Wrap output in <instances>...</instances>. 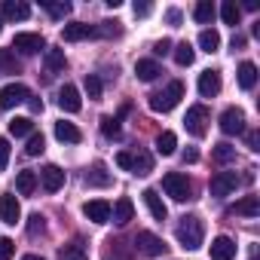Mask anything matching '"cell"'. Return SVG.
I'll list each match as a JSON object with an SVG mask.
<instances>
[{"label":"cell","instance_id":"cell-27","mask_svg":"<svg viewBox=\"0 0 260 260\" xmlns=\"http://www.w3.org/2000/svg\"><path fill=\"white\" fill-rule=\"evenodd\" d=\"M58 260H89V254H86L83 242H71V245L58 248Z\"/></svg>","mask_w":260,"mask_h":260},{"label":"cell","instance_id":"cell-35","mask_svg":"<svg viewBox=\"0 0 260 260\" xmlns=\"http://www.w3.org/2000/svg\"><path fill=\"white\" fill-rule=\"evenodd\" d=\"M0 74H19V61L13 49H0Z\"/></svg>","mask_w":260,"mask_h":260},{"label":"cell","instance_id":"cell-4","mask_svg":"<svg viewBox=\"0 0 260 260\" xmlns=\"http://www.w3.org/2000/svg\"><path fill=\"white\" fill-rule=\"evenodd\" d=\"M184 125H187V132L193 138H202L205 135V128H208V107L205 104H193L184 116Z\"/></svg>","mask_w":260,"mask_h":260},{"label":"cell","instance_id":"cell-34","mask_svg":"<svg viewBox=\"0 0 260 260\" xmlns=\"http://www.w3.org/2000/svg\"><path fill=\"white\" fill-rule=\"evenodd\" d=\"M220 19H223L226 25H233V28L239 25V19H242V10L236 7V0H226V4L220 7Z\"/></svg>","mask_w":260,"mask_h":260},{"label":"cell","instance_id":"cell-33","mask_svg":"<svg viewBox=\"0 0 260 260\" xmlns=\"http://www.w3.org/2000/svg\"><path fill=\"white\" fill-rule=\"evenodd\" d=\"M175 147H178V138H175V132H162V135L156 138V153H162V156H172V153H175Z\"/></svg>","mask_w":260,"mask_h":260},{"label":"cell","instance_id":"cell-25","mask_svg":"<svg viewBox=\"0 0 260 260\" xmlns=\"http://www.w3.org/2000/svg\"><path fill=\"white\" fill-rule=\"evenodd\" d=\"M233 214L257 217V214H260V202H257V196H245V199H239V202L233 205Z\"/></svg>","mask_w":260,"mask_h":260},{"label":"cell","instance_id":"cell-20","mask_svg":"<svg viewBox=\"0 0 260 260\" xmlns=\"http://www.w3.org/2000/svg\"><path fill=\"white\" fill-rule=\"evenodd\" d=\"M55 138L61 141V144H80L83 141V132H80V128L74 125V122H55Z\"/></svg>","mask_w":260,"mask_h":260},{"label":"cell","instance_id":"cell-47","mask_svg":"<svg viewBox=\"0 0 260 260\" xmlns=\"http://www.w3.org/2000/svg\"><path fill=\"white\" fill-rule=\"evenodd\" d=\"M169 25H181V10H169Z\"/></svg>","mask_w":260,"mask_h":260},{"label":"cell","instance_id":"cell-44","mask_svg":"<svg viewBox=\"0 0 260 260\" xmlns=\"http://www.w3.org/2000/svg\"><path fill=\"white\" fill-rule=\"evenodd\" d=\"M172 52V40H159L153 43V55H169Z\"/></svg>","mask_w":260,"mask_h":260},{"label":"cell","instance_id":"cell-28","mask_svg":"<svg viewBox=\"0 0 260 260\" xmlns=\"http://www.w3.org/2000/svg\"><path fill=\"white\" fill-rule=\"evenodd\" d=\"M172 52H175V61H178L181 68H190V64H193V58H196V49H193L187 40H184V43H178Z\"/></svg>","mask_w":260,"mask_h":260},{"label":"cell","instance_id":"cell-18","mask_svg":"<svg viewBox=\"0 0 260 260\" xmlns=\"http://www.w3.org/2000/svg\"><path fill=\"white\" fill-rule=\"evenodd\" d=\"M110 214H113V223H128V220H132L135 217V205H132V199H128V196H119L116 199V205L110 208Z\"/></svg>","mask_w":260,"mask_h":260},{"label":"cell","instance_id":"cell-46","mask_svg":"<svg viewBox=\"0 0 260 260\" xmlns=\"http://www.w3.org/2000/svg\"><path fill=\"white\" fill-rule=\"evenodd\" d=\"M248 147L251 150H260V135L257 132H248Z\"/></svg>","mask_w":260,"mask_h":260},{"label":"cell","instance_id":"cell-39","mask_svg":"<svg viewBox=\"0 0 260 260\" xmlns=\"http://www.w3.org/2000/svg\"><path fill=\"white\" fill-rule=\"evenodd\" d=\"M233 159H236V147H233V144H217V147H214V162L226 166V162H233Z\"/></svg>","mask_w":260,"mask_h":260},{"label":"cell","instance_id":"cell-26","mask_svg":"<svg viewBox=\"0 0 260 260\" xmlns=\"http://www.w3.org/2000/svg\"><path fill=\"white\" fill-rule=\"evenodd\" d=\"M46 68H49V74H61L68 68L64 49H46Z\"/></svg>","mask_w":260,"mask_h":260},{"label":"cell","instance_id":"cell-10","mask_svg":"<svg viewBox=\"0 0 260 260\" xmlns=\"http://www.w3.org/2000/svg\"><path fill=\"white\" fill-rule=\"evenodd\" d=\"M208 187H211V196H230L239 187V175L236 172H217Z\"/></svg>","mask_w":260,"mask_h":260},{"label":"cell","instance_id":"cell-21","mask_svg":"<svg viewBox=\"0 0 260 260\" xmlns=\"http://www.w3.org/2000/svg\"><path fill=\"white\" fill-rule=\"evenodd\" d=\"M141 196H144V205L150 208V214H153L156 220H166V217H169V208H166V202L159 199V193H156V190H144Z\"/></svg>","mask_w":260,"mask_h":260},{"label":"cell","instance_id":"cell-43","mask_svg":"<svg viewBox=\"0 0 260 260\" xmlns=\"http://www.w3.org/2000/svg\"><path fill=\"white\" fill-rule=\"evenodd\" d=\"M7 162H10V141L0 138V172L7 169Z\"/></svg>","mask_w":260,"mask_h":260},{"label":"cell","instance_id":"cell-8","mask_svg":"<svg viewBox=\"0 0 260 260\" xmlns=\"http://www.w3.org/2000/svg\"><path fill=\"white\" fill-rule=\"evenodd\" d=\"M0 220L10 223V226H16V223L22 220V205H19V199H16L13 193H4V196H0Z\"/></svg>","mask_w":260,"mask_h":260},{"label":"cell","instance_id":"cell-13","mask_svg":"<svg viewBox=\"0 0 260 260\" xmlns=\"http://www.w3.org/2000/svg\"><path fill=\"white\" fill-rule=\"evenodd\" d=\"M135 245H138V251L147 254V257H159V254L166 251V242H162L159 236H153V233H138Z\"/></svg>","mask_w":260,"mask_h":260},{"label":"cell","instance_id":"cell-37","mask_svg":"<svg viewBox=\"0 0 260 260\" xmlns=\"http://www.w3.org/2000/svg\"><path fill=\"white\" fill-rule=\"evenodd\" d=\"M43 150H46L43 135H40V132H31V135H28V147H25V153H28V156H40Z\"/></svg>","mask_w":260,"mask_h":260},{"label":"cell","instance_id":"cell-24","mask_svg":"<svg viewBox=\"0 0 260 260\" xmlns=\"http://www.w3.org/2000/svg\"><path fill=\"white\" fill-rule=\"evenodd\" d=\"M214 16H217V10H214L211 0H199L196 10H193V19H196L199 25H211V22H214Z\"/></svg>","mask_w":260,"mask_h":260},{"label":"cell","instance_id":"cell-17","mask_svg":"<svg viewBox=\"0 0 260 260\" xmlns=\"http://www.w3.org/2000/svg\"><path fill=\"white\" fill-rule=\"evenodd\" d=\"M208 251H211V260H233L236 257V242L230 236H217Z\"/></svg>","mask_w":260,"mask_h":260},{"label":"cell","instance_id":"cell-41","mask_svg":"<svg viewBox=\"0 0 260 260\" xmlns=\"http://www.w3.org/2000/svg\"><path fill=\"white\" fill-rule=\"evenodd\" d=\"M13 254H16V242L0 236V260H13Z\"/></svg>","mask_w":260,"mask_h":260},{"label":"cell","instance_id":"cell-42","mask_svg":"<svg viewBox=\"0 0 260 260\" xmlns=\"http://www.w3.org/2000/svg\"><path fill=\"white\" fill-rule=\"evenodd\" d=\"M43 230H46L43 214H31V217H28V236H37V233H43Z\"/></svg>","mask_w":260,"mask_h":260},{"label":"cell","instance_id":"cell-32","mask_svg":"<svg viewBox=\"0 0 260 260\" xmlns=\"http://www.w3.org/2000/svg\"><path fill=\"white\" fill-rule=\"evenodd\" d=\"M34 132V122L28 119V116H16L13 122H10V135H16V138H25V135H31Z\"/></svg>","mask_w":260,"mask_h":260},{"label":"cell","instance_id":"cell-15","mask_svg":"<svg viewBox=\"0 0 260 260\" xmlns=\"http://www.w3.org/2000/svg\"><path fill=\"white\" fill-rule=\"evenodd\" d=\"M0 13H4V19H10V22H25L31 16V7L22 4V0H4V4H0Z\"/></svg>","mask_w":260,"mask_h":260},{"label":"cell","instance_id":"cell-36","mask_svg":"<svg viewBox=\"0 0 260 260\" xmlns=\"http://www.w3.org/2000/svg\"><path fill=\"white\" fill-rule=\"evenodd\" d=\"M43 7H46V13H49L52 19H64V16L71 13V4H68V0H61V4H55V0H43Z\"/></svg>","mask_w":260,"mask_h":260},{"label":"cell","instance_id":"cell-6","mask_svg":"<svg viewBox=\"0 0 260 260\" xmlns=\"http://www.w3.org/2000/svg\"><path fill=\"white\" fill-rule=\"evenodd\" d=\"M28 98H31L28 86H22V83H10V86L0 89V110H10V107H16V104H25Z\"/></svg>","mask_w":260,"mask_h":260},{"label":"cell","instance_id":"cell-30","mask_svg":"<svg viewBox=\"0 0 260 260\" xmlns=\"http://www.w3.org/2000/svg\"><path fill=\"white\" fill-rule=\"evenodd\" d=\"M199 46H202V52H217V46H220V34H217L214 28H205V31L199 34Z\"/></svg>","mask_w":260,"mask_h":260},{"label":"cell","instance_id":"cell-12","mask_svg":"<svg viewBox=\"0 0 260 260\" xmlns=\"http://www.w3.org/2000/svg\"><path fill=\"white\" fill-rule=\"evenodd\" d=\"M40 181H43V190L46 193H58L64 187V172L58 166H43L40 169Z\"/></svg>","mask_w":260,"mask_h":260},{"label":"cell","instance_id":"cell-49","mask_svg":"<svg viewBox=\"0 0 260 260\" xmlns=\"http://www.w3.org/2000/svg\"><path fill=\"white\" fill-rule=\"evenodd\" d=\"M242 46H245V37H242V34H236V37H233V49H242Z\"/></svg>","mask_w":260,"mask_h":260},{"label":"cell","instance_id":"cell-51","mask_svg":"<svg viewBox=\"0 0 260 260\" xmlns=\"http://www.w3.org/2000/svg\"><path fill=\"white\" fill-rule=\"evenodd\" d=\"M107 260H128V257H125V254H122V251H119V248H113V254H110V257H107Z\"/></svg>","mask_w":260,"mask_h":260},{"label":"cell","instance_id":"cell-45","mask_svg":"<svg viewBox=\"0 0 260 260\" xmlns=\"http://www.w3.org/2000/svg\"><path fill=\"white\" fill-rule=\"evenodd\" d=\"M132 10H135V16H150V13H153V7L147 4V0H141V4L135 0V7H132Z\"/></svg>","mask_w":260,"mask_h":260},{"label":"cell","instance_id":"cell-1","mask_svg":"<svg viewBox=\"0 0 260 260\" xmlns=\"http://www.w3.org/2000/svg\"><path fill=\"white\" fill-rule=\"evenodd\" d=\"M181 98H184V83H181V80H172L162 92H153V95H150V110H156V113H169V110L178 107Z\"/></svg>","mask_w":260,"mask_h":260},{"label":"cell","instance_id":"cell-40","mask_svg":"<svg viewBox=\"0 0 260 260\" xmlns=\"http://www.w3.org/2000/svg\"><path fill=\"white\" fill-rule=\"evenodd\" d=\"M101 132H104V138H116L119 135V116H101Z\"/></svg>","mask_w":260,"mask_h":260},{"label":"cell","instance_id":"cell-5","mask_svg":"<svg viewBox=\"0 0 260 260\" xmlns=\"http://www.w3.org/2000/svg\"><path fill=\"white\" fill-rule=\"evenodd\" d=\"M162 187H166V193H169L175 202H187V199H190V181H187V175H181V172H169V175L162 178Z\"/></svg>","mask_w":260,"mask_h":260},{"label":"cell","instance_id":"cell-3","mask_svg":"<svg viewBox=\"0 0 260 260\" xmlns=\"http://www.w3.org/2000/svg\"><path fill=\"white\" fill-rule=\"evenodd\" d=\"M116 166L119 169H125V172H132V175H150L153 172V159H150V153H144V150H119L116 153Z\"/></svg>","mask_w":260,"mask_h":260},{"label":"cell","instance_id":"cell-38","mask_svg":"<svg viewBox=\"0 0 260 260\" xmlns=\"http://www.w3.org/2000/svg\"><path fill=\"white\" fill-rule=\"evenodd\" d=\"M101 89H104V86H101V77H98V74H86V95H89L92 101L101 98Z\"/></svg>","mask_w":260,"mask_h":260},{"label":"cell","instance_id":"cell-50","mask_svg":"<svg viewBox=\"0 0 260 260\" xmlns=\"http://www.w3.org/2000/svg\"><path fill=\"white\" fill-rule=\"evenodd\" d=\"M196 159H199V153H196V150H187V153H184V162H196Z\"/></svg>","mask_w":260,"mask_h":260},{"label":"cell","instance_id":"cell-9","mask_svg":"<svg viewBox=\"0 0 260 260\" xmlns=\"http://www.w3.org/2000/svg\"><path fill=\"white\" fill-rule=\"evenodd\" d=\"M13 49H19L22 55H37L40 49H46V40L40 34H16L13 37Z\"/></svg>","mask_w":260,"mask_h":260},{"label":"cell","instance_id":"cell-23","mask_svg":"<svg viewBox=\"0 0 260 260\" xmlns=\"http://www.w3.org/2000/svg\"><path fill=\"white\" fill-rule=\"evenodd\" d=\"M254 83H257V68H254V61H242V64H239V86H242L245 92H251Z\"/></svg>","mask_w":260,"mask_h":260},{"label":"cell","instance_id":"cell-29","mask_svg":"<svg viewBox=\"0 0 260 260\" xmlns=\"http://www.w3.org/2000/svg\"><path fill=\"white\" fill-rule=\"evenodd\" d=\"M16 190H19L22 196H31V193L37 190V175H34V172H19V178H16Z\"/></svg>","mask_w":260,"mask_h":260},{"label":"cell","instance_id":"cell-2","mask_svg":"<svg viewBox=\"0 0 260 260\" xmlns=\"http://www.w3.org/2000/svg\"><path fill=\"white\" fill-rule=\"evenodd\" d=\"M178 242H181V248L184 251H196V248H202V236H205V226H202V220L199 217H184L181 223H178Z\"/></svg>","mask_w":260,"mask_h":260},{"label":"cell","instance_id":"cell-19","mask_svg":"<svg viewBox=\"0 0 260 260\" xmlns=\"http://www.w3.org/2000/svg\"><path fill=\"white\" fill-rule=\"evenodd\" d=\"M58 107L68 110V113H77V110L83 107V98H80L77 86H64V89L58 92Z\"/></svg>","mask_w":260,"mask_h":260},{"label":"cell","instance_id":"cell-11","mask_svg":"<svg viewBox=\"0 0 260 260\" xmlns=\"http://www.w3.org/2000/svg\"><path fill=\"white\" fill-rule=\"evenodd\" d=\"M61 37H64L68 43H80V40L98 37V28H95V25H86V22H71V25H64Z\"/></svg>","mask_w":260,"mask_h":260},{"label":"cell","instance_id":"cell-48","mask_svg":"<svg viewBox=\"0 0 260 260\" xmlns=\"http://www.w3.org/2000/svg\"><path fill=\"white\" fill-rule=\"evenodd\" d=\"M28 104H31V110H34V113H40V110H43V101H37V98H28Z\"/></svg>","mask_w":260,"mask_h":260},{"label":"cell","instance_id":"cell-54","mask_svg":"<svg viewBox=\"0 0 260 260\" xmlns=\"http://www.w3.org/2000/svg\"><path fill=\"white\" fill-rule=\"evenodd\" d=\"M251 260H257V257H251Z\"/></svg>","mask_w":260,"mask_h":260},{"label":"cell","instance_id":"cell-31","mask_svg":"<svg viewBox=\"0 0 260 260\" xmlns=\"http://www.w3.org/2000/svg\"><path fill=\"white\" fill-rule=\"evenodd\" d=\"M86 184H89V187H107V184H110V175L104 172V166H101V162H95V166H92V172L86 175Z\"/></svg>","mask_w":260,"mask_h":260},{"label":"cell","instance_id":"cell-14","mask_svg":"<svg viewBox=\"0 0 260 260\" xmlns=\"http://www.w3.org/2000/svg\"><path fill=\"white\" fill-rule=\"evenodd\" d=\"M83 214H86L92 223H107V220H110V202H104V199H92V202L83 205Z\"/></svg>","mask_w":260,"mask_h":260},{"label":"cell","instance_id":"cell-53","mask_svg":"<svg viewBox=\"0 0 260 260\" xmlns=\"http://www.w3.org/2000/svg\"><path fill=\"white\" fill-rule=\"evenodd\" d=\"M0 31H4V19H0Z\"/></svg>","mask_w":260,"mask_h":260},{"label":"cell","instance_id":"cell-22","mask_svg":"<svg viewBox=\"0 0 260 260\" xmlns=\"http://www.w3.org/2000/svg\"><path fill=\"white\" fill-rule=\"evenodd\" d=\"M135 74H138V80H144V83H153V80L162 74V68H159L153 58H141V61L135 64Z\"/></svg>","mask_w":260,"mask_h":260},{"label":"cell","instance_id":"cell-52","mask_svg":"<svg viewBox=\"0 0 260 260\" xmlns=\"http://www.w3.org/2000/svg\"><path fill=\"white\" fill-rule=\"evenodd\" d=\"M22 260H43V257H37V254H25Z\"/></svg>","mask_w":260,"mask_h":260},{"label":"cell","instance_id":"cell-16","mask_svg":"<svg viewBox=\"0 0 260 260\" xmlns=\"http://www.w3.org/2000/svg\"><path fill=\"white\" fill-rule=\"evenodd\" d=\"M217 92H220V71H202L199 74V95L214 98Z\"/></svg>","mask_w":260,"mask_h":260},{"label":"cell","instance_id":"cell-7","mask_svg":"<svg viewBox=\"0 0 260 260\" xmlns=\"http://www.w3.org/2000/svg\"><path fill=\"white\" fill-rule=\"evenodd\" d=\"M220 132L223 135H242L245 132V113L239 107H226L220 113Z\"/></svg>","mask_w":260,"mask_h":260}]
</instances>
